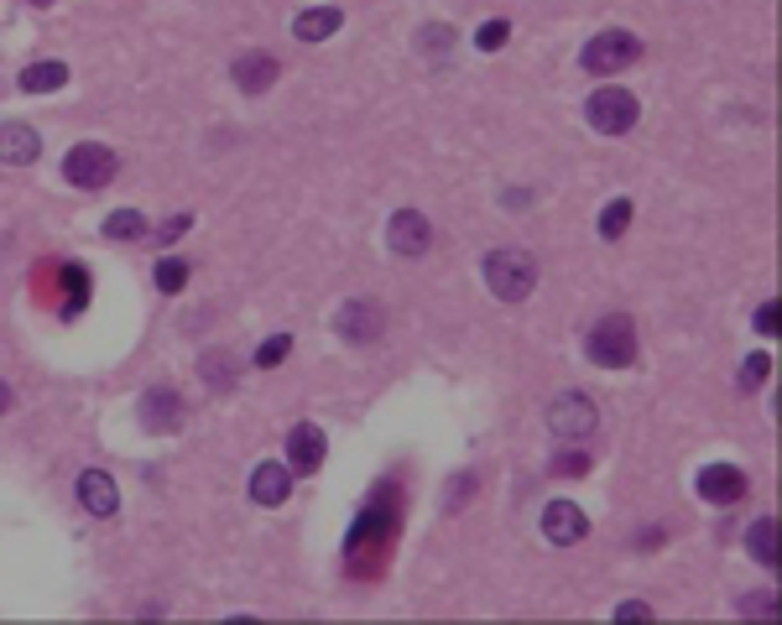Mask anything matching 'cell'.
Returning a JSON list of instances; mask_svg holds the SVG:
<instances>
[{
    "instance_id": "obj_15",
    "label": "cell",
    "mask_w": 782,
    "mask_h": 625,
    "mask_svg": "<svg viewBox=\"0 0 782 625\" xmlns=\"http://www.w3.org/2000/svg\"><path fill=\"white\" fill-rule=\"evenodd\" d=\"M79 506H84L89 516H116V506H120L116 480L104 470H84L79 474Z\"/></svg>"
},
{
    "instance_id": "obj_2",
    "label": "cell",
    "mask_w": 782,
    "mask_h": 625,
    "mask_svg": "<svg viewBox=\"0 0 782 625\" xmlns=\"http://www.w3.org/2000/svg\"><path fill=\"white\" fill-rule=\"evenodd\" d=\"M584 350H590V360L605 365V371H626L631 360H636V323H631L626 313L600 319L595 329H590V339H584Z\"/></svg>"
},
{
    "instance_id": "obj_1",
    "label": "cell",
    "mask_w": 782,
    "mask_h": 625,
    "mask_svg": "<svg viewBox=\"0 0 782 625\" xmlns=\"http://www.w3.org/2000/svg\"><path fill=\"white\" fill-rule=\"evenodd\" d=\"M480 271H485V288H491L501 303H522V298L538 288V261H532L528 251H517V245L491 251Z\"/></svg>"
},
{
    "instance_id": "obj_12",
    "label": "cell",
    "mask_w": 782,
    "mask_h": 625,
    "mask_svg": "<svg viewBox=\"0 0 782 625\" xmlns=\"http://www.w3.org/2000/svg\"><path fill=\"white\" fill-rule=\"evenodd\" d=\"M288 458H292V474H313L329 458V438H323V427L313 423H298L288 433Z\"/></svg>"
},
{
    "instance_id": "obj_31",
    "label": "cell",
    "mask_w": 782,
    "mask_h": 625,
    "mask_svg": "<svg viewBox=\"0 0 782 625\" xmlns=\"http://www.w3.org/2000/svg\"><path fill=\"white\" fill-rule=\"evenodd\" d=\"M559 470H563V474H579V470H590V458H579V454H559Z\"/></svg>"
},
{
    "instance_id": "obj_24",
    "label": "cell",
    "mask_w": 782,
    "mask_h": 625,
    "mask_svg": "<svg viewBox=\"0 0 782 625\" xmlns=\"http://www.w3.org/2000/svg\"><path fill=\"white\" fill-rule=\"evenodd\" d=\"M507 37H511L507 21H485V27L475 32V48L480 52H501V48H507Z\"/></svg>"
},
{
    "instance_id": "obj_30",
    "label": "cell",
    "mask_w": 782,
    "mask_h": 625,
    "mask_svg": "<svg viewBox=\"0 0 782 625\" xmlns=\"http://www.w3.org/2000/svg\"><path fill=\"white\" fill-rule=\"evenodd\" d=\"M615 615H621V621H626V615H631V621H646V615H652V605H642V599H631V605H621V609H615Z\"/></svg>"
},
{
    "instance_id": "obj_29",
    "label": "cell",
    "mask_w": 782,
    "mask_h": 625,
    "mask_svg": "<svg viewBox=\"0 0 782 625\" xmlns=\"http://www.w3.org/2000/svg\"><path fill=\"white\" fill-rule=\"evenodd\" d=\"M188 230V214H178V220H168L162 224V230H157V240H162V245H168V240H178Z\"/></svg>"
},
{
    "instance_id": "obj_4",
    "label": "cell",
    "mask_w": 782,
    "mask_h": 625,
    "mask_svg": "<svg viewBox=\"0 0 782 625\" xmlns=\"http://www.w3.org/2000/svg\"><path fill=\"white\" fill-rule=\"evenodd\" d=\"M584 110H590V125H595L600 135H626L631 125H636V115H642L636 94H631V89H615V84L595 89Z\"/></svg>"
},
{
    "instance_id": "obj_25",
    "label": "cell",
    "mask_w": 782,
    "mask_h": 625,
    "mask_svg": "<svg viewBox=\"0 0 782 625\" xmlns=\"http://www.w3.org/2000/svg\"><path fill=\"white\" fill-rule=\"evenodd\" d=\"M188 282V266L183 261H157V288L162 292H178Z\"/></svg>"
},
{
    "instance_id": "obj_3",
    "label": "cell",
    "mask_w": 782,
    "mask_h": 625,
    "mask_svg": "<svg viewBox=\"0 0 782 625\" xmlns=\"http://www.w3.org/2000/svg\"><path fill=\"white\" fill-rule=\"evenodd\" d=\"M642 58V42L631 32H600L584 42V52H579V63H584V73H595V79H611V73H621L626 63H636Z\"/></svg>"
},
{
    "instance_id": "obj_13",
    "label": "cell",
    "mask_w": 782,
    "mask_h": 625,
    "mask_svg": "<svg viewBox=\"0 0 782 625\" xmlns=\"http://www.w3.org/2000/svg\"><path fill=\"white\" fill-rule=\"evenodd\" d=\"M288 491H292V464L267 458V464H255V470H251V501H255V506H282Z\"/></svg>"
},
{
    "instance_id": "obj_20",
    "label": "cell",
    "mask_w": 782,
    "mask_h": 625,
    "mask_svg": "<svg viewBox=\"0 0 782 625\" xmlns=\"http://www.w3.org/2000/svg\"><path fill=\"white\" fill-rule=\"evenodd\" d=\"M199 371H204V381H209L214 391H230V386H235V360L224 355V350H209V355L199 360Z\"/></svg>"
},
{
    "instance_id": "obj_18",
    "label": "cell",
    "mask_w": 782,
    "mask_h": 625,
    "mask_svg": "<svg viewBox=\"0 0 782 625\" xmlns=\"http://www.w3.org/2000/svg\"><path fill=\"white\" fill-rule=\"evenodd\" d=\"M69 84V63H32L21 68V89L27 94H52V89Z\"/></svg>"
},
{
    "instance_id": "obj_14",
    "label": "cell",
    "mask_w": 782,
    "mask_h": 625,
    "mask_svg": "<svg viewBox=\"0 0 782 625\" xmlns=\"http://www.w3.org/2000/svg\"><path fill=\"white\" fill-rule=\"evenodd\" d=\"M42 157V135L27 125V120H6L0 125V162H11V168H27Z\"/></svg>"
},
{
    "instance_id": "obj_7",
    "label": "cell",
    "mask_w": 782,
    "mask_h": 625,
    "mask_svg": "<svg viewBox=\"0 0 782 625\" xmlns=\"http://www.w3.org/2000/svg\"><path fill=\"white\" fill-rule=\"evenodd\" d=\"M543 537L553 547H574V542L590 537V516L574 506V501H548L543 511Z\"/></svg>"
},
{
    "instance_id": "obj_8",
    "label": "cell",
    "mask_w": 782,
    "mask_h": 625,
    "mask_svg": "<svg viewBox=\"0 0 782 625\" xmlns=\"http://www.w3.org/2000/svg\"><path fill=\"white\" fill-rule=\"evenodd\" d=\"M137 417H141L147 433H178V427H183V396L168 391V386H152L147 396H141Z\"/></svg>"
},
{
    "instance_id": "obj_23",
    "label": "cell",
    "mask_w": 782,
    "mask_h": 625,
    "mask_svg": "<svg viewBox=\"0 0 782 625\" xmlns=\"http://www.w3.org/2000/svg\"><path fill=\"white\" fill-rule=\"evenodd\" d=\"M288 350H292V334H272L261 350H255V365H261V371H272V365L288 360Z\"/></svg>"
},
{
    "instance_id": "obj_11",
    "label": "cell",
    "mask_w": 782,
    "mask_h": 625,
    "mask_svg": "<svg viewBox=\"0 0 782 625\" xmlns=\"http://www.w3.org/2000/svg\"><path fill=\"white\" fill-rule=\"evenodd\" d=\"M699 495L710 506H735V501H746V474L735 470V464H710V470L699 474Z\"/></svg>"
},
{
    "instance_id": "obj_6",
    "label": "cell",
    "mask_w": 782,
    "mask_h": 625,
    "mask_svg": "<svg viewBox=\"0 0 782 625\" xmlns=\"http://www.w3.org/2000/svg\"><path fill=\"white\" fill-rule=\"evenodd\" d=\"M548 427H553V438H584V433H595V402L584 391H563L548 406Z\"/></svg>"
},
{
    "instance_id": "obj_10",
    "label": "cell",
    "mask_w": 782,
    "mask_h": 625,
    "mask_svg": "<svg viewBox=\"0 0 782 625\" xmlns=\"http://www.w3.org/2000/svg\"><path fill=\"white\" fill-rule=\"evenodd\" d=\"M428 240H433V224L418 214V209H397L387 224V245L397 255H423L428 251Z\"/></svg>"
},
{
    "instance_id": "obj_22",
    "label": "cell",
    "mask_w": 782,
    "mask_h": 625,
    "mask_svg": "<svg viewBox=\"0 0 782 625\" xmlns=\"http://www.w3.org/2000/svg\"><path fill=\"white\" fill-rule=\"evenodd\" d=\"M104 235L110 240H137V235H147V220H141L137 209H116V214L104 220Z\"/></svg>"
},
{
    "instance_id": "obj_21",
    "label": "cell",
    "mask_w": 782,
    "mask_h": 625,
    "mask_svg": "<svg viewBox=\"0 0 782 625\" xmlns=\"http://www.w3.org/2000/svg\"><path fill=\"white\" fill-rule=\"evenodd\" d=\"M631 224V199H611L605 214H600V240H621Z\"/></svg>"
},
{
    "instance_id": "obj_27",
    "label": "cell",
    "mask_w": 782,
    "mask_h": 625,
    "mask_svg": "<svg viewBox=\"0 0 782 625\" xmlns=\"http://www.w3.org/2000/svg\"><path fill=\"white\" fill-rule=\"evenodd\" d=\"M772 609H778L772 594H746V599H741V615H772Z\"/></svg>"
},
{
    "instance_id": "obj_26",
    "label": "cell",
    "mask_w": 782,
    "mask_h": 625,
    "mask_svg": "<svg viewBox=\"0 0 782 625\" xmlns=\"http://www.w3.org/2000/svg\"><path fill=\"white\" fill-rule=\"evenodd\" d=\"M766 371H772V360H766V355H751L746 365H741V386H746V391H756V386H762V381H766Z\"/></svg>"
},
{
    "instance_id": "obj_5",
    "label": "cell",
    "mask_w": 782,
    "mask_h": 625,
    "mask_svg": "<svg viewBox=\"0 0 782 625\" xmlns=\"http://www.w3.org/2000/svg\"><path fill=\"white\" fill-rule=\"evenodd\" d=\"M116 168H120V157L110 152V147H100V141H84V147H73V152L63 157V178H69L73 188L116 183Z\"/></svg>"
},
{
    "instance_id": "obj_19",
    "label": "cell",
    "mask_w": 782,
    "mask_h": 625,
    "mask_svg": "<svg viewBox=\"0 0 782 625\" xmlns=\"http://www.w3.org/2000/svg\"><path fill=\"white\" fill-rule=\"evenodd\" d=\"M746 547H751V558L762 563V568H778V522H772V516H762V522H751Z\"/></svg>"
},
{
    "instance_id": "obj_9",
    "label": "cell",
    "mask_w": 782,
    "mask_h": 625,
    "mask_svg": "<svg viewBox=\"0 0 782 625\" xmlns=\"http://www.w3.org/2000/svg\"><path fill=\"white\" fill-rule=\"evenodd\" d=\"M334 334H344L350 344H375V339H381V308L365 303V298H350V303L334 313Z\"/></svg>"
},
{
    "instance_id": "obj_28",
    "label": "cell",
    "mask_w": 782,
    "mask_h": 625,
    "mask_svg": "<svg viewBox=\"0 0 782 625\" xmlns=\"http://www.w3.org/2000/svg\"><path fill=\"white\" fill-rule=\"evenodd\" d=\"M756 329H762V334H778V303L756 308Z\"/></svg>"
},
{
    "instance_id": "obj_17",
    "label": "cell",
    "mask_w": 782,
    "mask_h": 625,
    "mask_svg": "<svg viewBox=\"0 0 782 625\" xmlns=\"http://www.w3.org/2000/svg\"><path fill=\"white\" fill-rule=\"evenodd\" d=\"M340 6H313V11H303V17L292 21V37L298 42H323V37L340 32Z\"/></svg>"
},
{
    "instance_id": "obj_33",
    "label": "cell",
    "mask_w": 782,
    "mask_h": 625,
    "mask_svg": "<svg viewBox=\"0 0 782 625\" xmlns=\"http://www.w3.org/2000/svg\"><path fill=\"white\" fill-rule=\"evenodd\" d=\"M32 6H52V0H32Z\"/></svg>"
},
{
    "instance_id": "obj_16",
    "label": "cell",
    "mask_w": 782,
    "mask_h": 625,
    "mask_svg": "<svg viewBox=\"0 0 782 625\" xmlns=\"http://www.w3.org/2000/svg\"><path fill=\"white\" fill-rule=\"evenodd\" d=\"M230 73H235V84L245 89V94H267V89L277 84V73H282V68H277L272 52H245V58H235Z\"/></svg>"
},
{
    "instance_id": "obj_32",
    "label": "cell",
    "mask_w": 782,
    "mask_h": 625,
    "mask_svg": "<svg viewBox=\"0 0 782 625\" xmlns=\"http://www.w3.org/2000/svg\"><path fill=\"white\" fill-rule=\"evenodd\" d=\"M6 406H11V386H6V381H0V412H6Z\"/></svg>"
}]
</instances>
